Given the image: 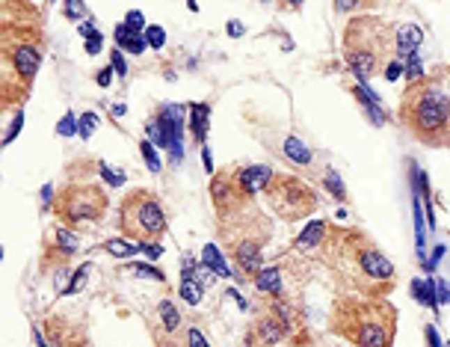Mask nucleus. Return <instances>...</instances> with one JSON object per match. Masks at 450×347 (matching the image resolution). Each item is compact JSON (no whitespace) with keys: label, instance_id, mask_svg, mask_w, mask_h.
I'll list each match as a JSON object with an SVG mask.
<instances>
[{"label":"nucleus","instance_id":"nucleus-45","mask_svg":"<svg viewBox=\"0 0 450 347\" xmlns=\"http://www.w3.org/2000/svg\"><path fill=\"white\" fill-rule=\"evenodd\" d=\"M225 33H228L231 39H237V36H243V24H240V21H228V27H225Z\"/></svg>","mask_w":450,"mask_h":347},{"label":"nucleus","instance_id":"nucleus-16","mask_svg":"<svg viewBox=\"0 0 450 347\" xmlns=\"http://www.w3.org/2000/svg\"><path fill=\"white\" fill-rule=\"evenodd\" d=\"M77 247H80V238L75 235V229H68V226H59V229L54 231V247H47L45 259H47V256H59V259H68L71 252H77Z\"/></svg>","mask_w":450,"mask_h":347},{"label":"nucleus","instance_id":"nucleus-49","mask_svg":"<svg viewBox=\"0 0 450 347\" xmlns=\"http://www.w3.org/2000/svg\"><path fill=\"white\" fill-rule=\"evenodd\" d=\"M33 341H36V347H51L45 341V335H42V330H33Z\"/></svg>","mask_w":450,"mask_h":347},{"label":"nucleus","instance_id":"nucleus-52","mask_svg":"<svg viewBox=\"0 0 450 347\" xmlns=\"http://www.w3.org/2000/svg\"><path fill=\"white\" fill-rule=\"evenodd\" d=\"M447 347H450V344H447Z\"/></svg>","mask_w":450,"mask_h":347},{"label":"nucleus","instance_id":"nucleus-31","mask_svg":"<svg viewBox=\"0 0 450 347\" xmlns=\"http://www.w3.org/2000/svg\"><path fill=\"white\" fill-rule=\"evenodd\" d=\"M122 24H125L127 30H134V33H146V30H148V24H146V15H142L139 9H130V13L125 15Z\"/></svg>","mask_w":450,"mask_h":347},{"label":"nucleus","instance_id":"nucleus-15","mask_svg":"<svg viewBox=\"0 0 450 347\" xmlns=\"http://www.w3.org/2000/svg\"><path fill=\"white\" fill-rule=\"evenodd\" d=\"M255 291L258 294H270L272 300L284 294V276L281 268H261V273L255 276Z\"/></svg>","mask_w":450,"mask_h":347},{"label":"nucleus","instance_id":"nucleus-30","mask_svg":"<svg viewBox=\"0 0 450 347\" xmlns=\"http://www.w3.org/2000/svg\"><path fill=\"white\" fill-rule=\"evenodd\" d=\"M56 134L59 137H75V134H80V122H77V116L71 113V110L56 122Z\"/></svg>","mask_w":450,"mask_h":347},{"label":"nucleus","instance_id":"nucleus-34","mask_svg":"<svg viewBox=\"0 0 450 347\" xmlns=\"http://www.w3.org/2000/svg\"><path fill=\"white\" fill-rule=\"evenodd\" d=\"M146 45H148V48H154V51H157V48H163V45H166V33H163V27H148L146 30Z\"/></svg>","mask_w":450,"mask_h":347},{"label":"nucleus","instance_id":"nucleus-35","mask_svg":"<svg viewBox=\"0 0 450 347\" xmlns=\"http://www.w3.org/2000/svg\"><path fill=\"white\" fill-rule=\"evenodd\" d=\"M95 128H98V116H95L92 110L83 113V116H80V137H83V140H89Z\"/></svg>","mask_w":450,"mask_h":347},{"label":"nucleus","instance_id":"nucleus-42","mask_svg":"<svg viewBox=\"0 0 450 347\" xmlns=\"http://www.w3.org/2000/svg\"><path fill=\"white\" fill-rule=\"evenodd\" d=\"M142 252H146L148 259H154V261H157V259L163 256V247H160V244H142Z\"/></svg>","mask_w":450,"mask_h":347},{"label":"nucleus","instance_id":"nucleus-3","mask_svg":"<svg viewBox=\"0 0 450 347\" xmlns=\"http://www.w3.org/2000/svg\"><path fill=\"white\" fill-rule=\"evenodd\" d=\"M400 119L424 146H450V92L426 77L409 84L400 98Z\"/></svg>","mask_w":450,"mask_h":347},{"label":"nucleus","instance_id":"nucleus-8","mask_svg":"<svg viewBox=\"0 0 450 347\" xmlns=\"http://www.w3.org/2000/svg\"><path fill=\"white\" fill-rule=\"evenodd\" d=\"M107 211V193L98 184H68L56 193L54 214L59 223L68 229H77L83 223H101Z\"/></svg>","mask_w":450,"mask_h":347},{"label":"nucleus","instance_id":"nucleus-21","mask_svg":"<svg viewBox=\"0 0 450 347\" xmlns=\"http://www.w3.org/2000/svg\"><path fill=\"white\" fill-rule=\"evenodd\" d=\"M352 95L364 104V110L371 113V119H373L376 125H382V122H385V110H382V104H379V98H376L373 92L367 89L364 84H355V86H352Z\"/></svg>","mask_w":450,"mask_h":347},{"label":"nucleus","instance_id":"nucleus-33","mask_svg":"<svg viewBox=\"0 0 450 347\" xmlns=\"http://www.w3.org/2000/svg\"><path fill=\"white\" fill-rule=\"evenodd\" d=\"M98 172H101V178L110 184V187H122V184H125V176H122V172H113L110 167L104 164V160H98Z\"/></svg>","mask_w":450,"mask_h":347},{"label":"nucleus","instance_id":"nucleus-25","mask_svg":"<svg viewBox=\"0 0 450 347\" xmlns=\"http://www.w3.org/2000/svg\"><path fill=\"white\" fill-rule=\"evenodd\" d=\"M157 315H160V323H163L166 332H175L178 327H181V315H178V309H175L172 300H160Z\"/></svg>","mask_w":450,"mask_h":347},{"label":"nucleus","instance_id":"nucleus-5","mask_svg":"<svg viewBox=\"0 0 450 347\" xmlns=\"http://www.w3.org/2000/svg\"><path fill=\"white\" fill-rule=\"evenodd\" d=\"M0 60H3V92L15 84L18 98H27V86L42 65V36L24 24L0 27Z\"/></svg>","mask_w":450,"mask_h":347},{"label":"nucleus","instance_id":"nucleus-2","mask_svg":"<svg viewBox=\"0 0 450 347\" xmlns=\"http://www.w3.org/2000/svg\"><path fill=\"white\" fill-rule=\"evenodd\" d=\"M332 327L355 347H391L397 309L385 297H343L332 311Z\"/></svg>","mask_w":450,"mask_h":347},{"label":"nucleus","instance_id":"nucleus-46","mask_svg":"<svg viewBox=\"0 0 450 347\" xmlns=\"http://www.w3.org/2000/svg\"><path fill=\"white\" fill-rule=\"evenodd\" d=\"M201 160H205V172H210V176H213V157H210L208 146H201Z\"/></svg>","mask_w":450,"mask_h":347},{"label":"nucleus","instance_id":"nucleus-22","mask_svg":"<svg viewBox=\"0 0 450 347\" xmlns=\"http://www.w3.org/2000/svg\"><path fill=\"white\" fill-rule=\"evenodd\" d=\"M412 297L418 300V303L430 306L433 311H438V294H435V279L433 276H426V279H412Z\"/></svg>","mask_w":450,"mask_h":347},{"label":"nucleus","instance_id":"nucleus-12","mask_svg":"<svg viewBox=\"0 0 450 347\" xmlns=\"http://www.w3.org/2000/svg\"><path fill=\"white\" fill-rule=\"evenodd\" d=\"M421 42H424L421 27H414V24H400V27L394 30V54H397V60L406 63V60H412V56H418Z\"/></svg>","mask_w":450,"mask_h":347},{"label":"nucleus","instance_id":"nucleus-20","mask_svg":"<svg viewBox=\"0 0 450 347\" xmlns=\"http://www.w3.org/2000/svg\"><path fill=\"white\" fill-rule=\"evenodd\" d=\"M201 264H205L213 276H219V279H228V276L234 273L228 264H225L219 247H213V244H205V249H201Z\"/></svg>","mask_w":450,"mask_h":347},{"label":"nucleus","instance_id":"nucleus-43","mask_svg":"<svg viewBox=\"0 0 450 347\" xmlns=\"http://www.w3.org/2000/svg\"><path fill=\"white\" fill-rule=\"evenodd\" d=\"M77 30H80V36H83V39H89V36H95V33H98V30H95V21H92V18L83 21V24H80Z\"/></svg>","mask_w":450,"mask_h":347},{"label":"nucleus","instance_id":"nucleus-40","mask_svg":"<svg viewBox=\"0 0 450 347\" xmlns=\"http://www.w3.org/2000/svg\"><path fill=\"white\" fill-rule=\"evenodd\" d=\"M101 48H104V36H101V30H98L95 36H89V39H86V54H92V56H95Z\"/></svg>","mask_w":450,"mask_h":347},{"label":"nucleus","instance_id":"nucleus-41","mask_svg":"<svg viewBox=\"0 0 450 347\" xmlns=\"http://www.w3.org/2000/svg\"><path fill=\"white\" fill-rule=\"evenodd\" d=\"M113 75H116V72H113L110 65H107V68H101L98 77H95V80H98V86H104V89H107V86H110V80H113Z\"/></svg>","mask_w":450,"mask_h":347},{"label":"nucleus","instance_id":"nucleus-17","mask_svg":"<svg viewBox=\"0 0 450 347\" xmlns=\"http://www.w3.org/2000/svg\"><path fill=\"white\" fill-rule=\"evenodd\" d=\"M189 131H193V140L205 146L208 140V125H210V107L208 104H189Z\"/></svg>","mask_w":450,"mask_h":347},{"label":"nucleus","instance_id":"nucleus-1","mask_svg":"<svg viewBox=\"0 0 450 347\" xmlns=\"http://www.w3.org/2000/svg\"><path fill=\"white\" fill-rule=\"evenodd\" d=\"M332 247V268L347 285H352L362 297H382L394 288L397 270L391 259L376 244H371L362 231H335L326 240Z\"/></svg>","mask_w":450,"mask_h":347},{"label":"nucleus","instance_id":"nucleus-4","mask_svg":"<svg viewBox=\"0 0 450 347\" xmlns=\"http://www.w3.org/2000/svg\"><path fill=\"white\" fill-rule=\"evenodd\" d=\"M391 51H394V30L382 24V18L362 15L350 21L343 36V60L362 84L391 63Z\"/></svg>","mask_w":450,"mask_h":347},{"label":"nucleus","instance_id":"nucleus-44","mask_svg":"<svg viewBox=\"0 0 450 347\" xmlns=\"http://www.w3.org/2000/svg\"><path fill=\"white\" fill-rule=\"evenodd\" d=\"M435 291H438V303H447V300H450V288L442 279H435Z\"/></svg>","mask_w":450,"mask_h":347},{"label":"nucleus","instance_id":"nucleus-18","mask_svg":"<svg viewBox=\"0 0 450 347\" xmlns=\"http://www.w3.org/2000/svg\"><path fill=\"white\" fill-rule=\"evenodd\" d=\"M281 152H284V157H288L290 164H296V167H311V160H314L311 148H308L296 134H288V137H284Z\"/></svg>","mask_w":450,"mask_h":347},{"label":"nucleus","instance_id":"nucleus-38","mask_svg":"<svg viewBox=\"0 0 450 347\" xmlns=\"http://www.w3.org/2000/svg\"><path fill=\"white\" fill-rule=\"evenodd\" d=\"M187 347H210L199 327H187Z\"/></svg>","mask_w":450,"mask_h":347},{"label":"nucleus","instance_id":"nucleus-6","mask_svg":"<svg viewBox=\"0 0 450 347\" xmlns=\"http://www.w3.org/2000/svg\"><path fill=\"white\" fill-rule=\"evenodd\" d=\"M219 235L237 264V273L255 279L264 261V244L270 240V219L246 208L228 219H219Z\"/></svg>","mask_w":450,"mask_h":347},{"label":"nucleus","instance_id":"nucleus-50","mask_svg":"<svg viewBox=\"0 0 450 347\" xmlns=\"http://www.w3.org/2000/svg\"><path fill=\"white\" fill-rule=\"evenodd\" d=\"M228 297H231V300H237V306H240V309H249V303H246V300H243L240 294L234 291V288H231V291H228Z\"/></svg>","mask_w":450,"mask_h":347},{"label":"nucleus","instance_id":"nucleus-7","mask_svg":"<svg viewBox=\"0 0 450 347\" xmlns=\"http://www.w3.org/2000/svg\"><path fill=\"white\" fill-rule=\"evenodd\" d=\"M169 229L163 202L151 190H130L118 205V231L134 244H157Z\"/></svg>","mask_w":450,"mask_h":347},{"label":"nucleus","instance_id":"nucleus-23","mask_svg":"<svg viewBox=\"0 0 450 347\" xmlns=\"http://www.w3.org/2000/svg\"><path fill=\"white\" fill-rule=\"evenodd\" d=\"M101 249L107 252V256H113V259H134L137 252H142L139 244H134V240H122V238H110V240H104Z\"/></svg>","mask_w":450,"mask_h":347},{"label":"nucleus","instance_id":"nucleus-14","mask_svg":"<svg viewBox=\"0 0 450 347\" xmlns=\"http://www.w3.org/2000/svg\"><path fill=\"white\" fill-rule=\"evenodd\" d=\"M252 332H255V339H258L261 344H270V347H272V344H279L290 330L284 327V323H281L279 318H272L270 311H267V315L255 323V330H252Z\"/></svg>","mask_w":450,"mask_h":347},{"label":"nucleus","instance_id":"nucleus-27","mask_svg":"<svg viewBox=\"0 0 450 347\" xmlns=\"http://www.w3.org/2000/svg\"><path fill=\"white\" fill-rule=\"evenodd\" d=\"M89 270H92V264H89V261H86V264H80V268H77L75 273H71V282L63 288V294H65V297H68V294H77L80 288L86 285V276H89Z\"/></svg>","mask_w":450,"mask_h":347},{"label":"nucleus","instance_id":"nucleus-39","mask_svg":"<svg viewBox=\"0 0 450 347\" xmlns=\"http://www.w3.org/2000/svg\"><path fill=\"white\" fill-rule=\"evenodd\" d=\"M400 75H403V63L400 60H391L385 65V80H391V84H394V80H400Z\"/></svg>","mask_w":450,"mask_h":347},{"label":"nucleus","instance_id":"nucleus-19","mask_svg":"<svg viewBox=\"0 0 450 347\" xmlns=\"http://www.w3.org/2000/svg\"><path fill=\"white\" fill-rule=\"evenodd\" d=\"M113 36H116L118 51H127V54H142V51L148 48V45H146V33H134V30H127L125 24H118Z\"/></svg>","mask_w":450,"mask_h":347},{"label":"nucleus","instance_id":"nucleus-48","mask_svg":"<svg viewBox=\"0 0 450 347\" xmlns=\"http://www.w3.org/2000/svg\"><path fill=\"white\" fill-rule=\"evenodd\" d=\"M42 202H45V205H47V202H51V205L56 202V199H54V190H51V184H45V187H42Z\"/></svg>","mask_w":450,"mask_h":347},{"label":"nucleus","instance_id":"nucleus-28","mask_svg":"<svg viewBox=\"0 0 450 347\" xmlns=\"http://www.w3.org/2000/svg\"><path fill=\"white\" fill-rule=\"evenodd\" d=\"M139 152H142V157H146V167L157 176L160 172V157H157V146H154L151 140H139Z\"/></svg>","mask_w":450,"mask_h":347},{"label":"nucleus","instance_id":"nucleus-47","mask_svg":"<svg viewBox=\"0 0 450 347\" xmlns=\"http://www.w3.org/2000/svg\"><path fill=\"white\" fill-rule=\"evenodd\" d=\"M426 341H430V347H442V339H438L435 327H426Z\"/></svg>","mask_w":450,"mask_h":347},{"label":"nucleus","instance_id":"nucleus-32","mask_svg":"<svg viewBox=\"0 0 450 347\" xmlns=\"http://www.w3.org/2000/svg\"><path fill=\"white\" fill-rule=\"evenodd\" d=\"M63 13H65V18H71V21H77V18L86 21V18H89V9H86V3H80V0L63 3Z\"/></svg>","mask_w":450,"mask_h":347},{"label":"nucleus","instance_id":"nucleus-24","mask_svg":"<svg viewBox=\"0 0 450 347\" xmlns=\"http://www.w3.org/2000/svg\"><path fill=\"white\" fill-rule=\"evenodd\" d=\"M181 300L189 306H199L201 303V285L193 279V273L187 268H181Z\"/></svg>","mask_w":450,"mask_h":347},{"label":"nucleus","instance_id":"nucleus-11","mask_svg":"<svg viewBox=\"0 0 450 347\" xmlns=\"http://www.w3.org/2000/svg\"><path fill=\"white\" fill-rule=\"evenodd\" d=\"M276 176L270 167H234V181H237V190H240L249 202L255 199L258 193H264L267 190V184L270 178Z\"/></svg>","mask_w":450,"mask_h":347},{"label":"nucleus","instance_id":"nucleus-26","mask_svg":"<svg viewBox=\"0 0 450 347\" xmlns=\"http://www.w3.org/2000/svg\"><path fill=\"white\" fill-rule=\"evenodd\" d=\"M323 187L332 193V199H338V202H347V190H343V181H341V176L335 169H326L323 172Z\"/></svg>","mask_w":450,"mask_h":347},{"label":"nucleus","instance_id":"nucleus-9","mask_svg":"<svg viewBox=\"0 0 450 347\" xmlns=\"http://www.w3.org/2000/svg\"><path fill=\"white\" fill-rule=\"evenodd\" d=\"M267 202L281 219H305L311 211H317V196L308 187L302 178L296 176H284V172H276L267 184Z\"/></svg>","mask_w":450,"mask_h":347},{"label":"nucleus","instance_id":"nucleus-37","mask_svg":"<svg viewBox=\"0 0 450 347\" xmlns=\"http://www.w3.org/2000/svg\"><path fill=\"white\" fill-rule=\"evenodd\" d=\"M24 128V110H18L15 113V119H12V125H9V128H6V137H3V146H9L12 140H15V137H18V131Z\"/></svg>","mask_w":450,"mask_h":347},{"label":"nucleus","instance_id":"nucleus-13","mask_svg":"<svg viewBox=\"0 0 450 347\" xmlns=\"http://www.w3.org/2000/svg\"><path fill=\"white\" fill-rule=\"evenodd\" d=\"M329 240V223L326 219H311L300 235H296V240H293V249H317V247H323Z\"/></svg>","mask_w":450,"mask_h":347},{"label":"nucleus","instance_id":"nucleus-36","mask_svg":"<svg viewBox=\"0 0 450 347\" xmlns=\"http://www.w3.org/2000/svg\"><path fill=\"white\" fill-rule=\"evenodd\" d=\"M110 68H113V72H116L118 77H125V75H127V63H125V54L118 51V48H113V51H110Z\"/></svg>","mask_w":450,"mask_h":347},{"label":"nucleus","instance_id":"nucleus-29","mask_svg":"<svg viewBox=\"0 0 450 347\" xmlns=\"http://www.w3.org/2000/svg\"><path fill=\"white\" fill-rule=\"evenodd\" d=\"M127 270H130V273H137V276H142V279H151V282H166L163 270H157V268H154V264H127Z\"/></svg>","mask_w":450,"mask_h":347},{"label":"nucleus","instance_id":"nucleus-51","mask_svg":"<svg viewBox=\"0 0 450 347\" xmlns=\"http://www.w3.org/2000/svg\"><path fill=\"white\" fill-rule=\"evenodd\" d=\"M113 116H116V119H118V116H125V104H116V107H113Z\"/></svg>","mask_w":450,"mask_h":347},{"label":"nucleus","instance_id":"nucleus-10","mask_svg":"<svg viewBox=\"0 0 450 347\" xmlns=\"http://www.w3.org/2000/svg\"><path fill=\"white\" fill-rule=\"evenodd\" d=\"M184 113L187 107H181V104H163L148 122V140L157 148H166L172 164H181L184 157Z\"/></svg>","mask_w":450,"mask_h":347}]
</instances>
